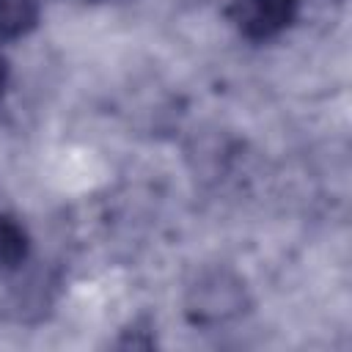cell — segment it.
I'll return each mask as SVG.
<instances>
[{
  "label": "cell",
  "mask_w": 352,
  "mask_h": 352,
  "mask_svg": "<svg viewBox=\"0 0 352 352\" xmlns=\"http://www.w3.org/2000/svg\"><path fill=\"white\" fill-rule=\"evenodd\" d=\"M6 82H8V60H6V55L0 52V94H3Z\"/></svg>",
  "instance_id": "5"
},
{
  "label": "cell",
  "mask_w": 352,
  "mask_h": 352,
  "mask_svg": "<svg viewBox=\"0 0 352 352\" xmlns=\"http://www.w3.org/2000/svg\"><path fill=\"white\" fill-rule=\"evenodd\" d=\"M297 14V0H236L234 22L242 36L261 41L283 33Z\"/></svg>",
  "instance_id": "1"
},
{
  "label": "cell",
  "mask_w": 352,
  "mask_h": 352,
  "mask_svg": "<svg viewBox=\"0 0 352 352\" xmlns=\"http://www.w3.org/2000/svg\"><path fill=\"white\" fill-rule=\"evenodd\" d=\"M28 256V234L14 220L0 214V267H14Z\"/></svg>",
  "instance_id": "4"
},
{
  "label": "cell",
  "mask_w": 352,
  "mask_h": 352,
  "mask_svg": "<svg viewBox=\"0 0 352 352\" xmlns=\"http://www.w3.org/2000/svg\"><path fill=\"white\" fill-rule=\"evenodd\" d=\"M41 14V0H0V38L25 36Z\"/></svg>",
  "instance_id": "3"
},
{
  "label": "cell",
  "mask_w": 352,
  "mask_h": 352,
  "mask_svg": "<svg viewBox=\"0 0 352 352\" xmlns=\"http://www.w3.org/2000/svg\"><path fill=\"white\" fill-rule=\"evenodd\" d=\"M239 297L242 289L236 286V280H228L226 275H212L192 289L190 314L195 322H220L239 311Z\"/></svg>",
  "instance_id": "2"
}]
</instances>
